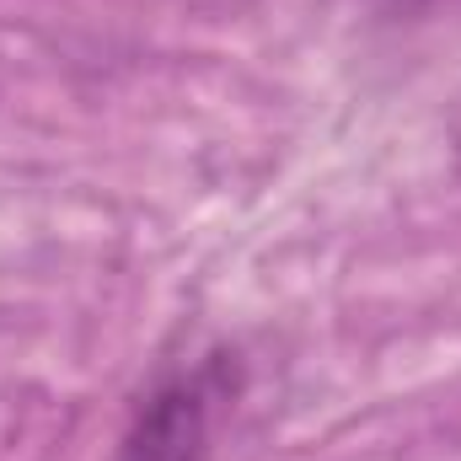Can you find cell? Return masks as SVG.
Returning <instances> with one entry per match:
<instances>
[{
  "instance_id": "1",
  "label": "cell",
  "mask_w": 461,
  "mask_h": 461,
  "mask_svg": "<svg viewBox=\"0 0 461 461\" xmlns=\"http://www.w3.org/2000/svg\"><path fill=\"white\" fill-rule=\"evenodd\" d=\"M215 397H221V365H204L194 375H172L134 413L113 461H199L210 446Z\"/></svg>"
},
{
  "instance_id": "2",
  "label": "cell",
  "mask_w": 461,
  "mask_h": 461,
  "mask_svg": "<svg viewBox=\"0 0 461 461\" xmlns=\"http://www.w3.org/2000/svg\"><path fill=\"white\" fill-rule=\"evenodd\" d=\"M386 5H397V11H429V5H451V0H386Z\"/></svg>"
}]
</instances>
